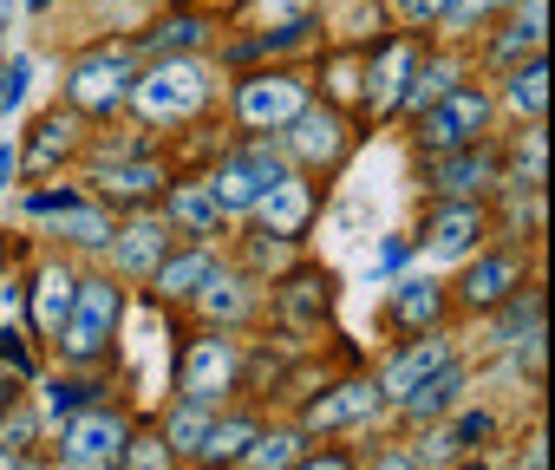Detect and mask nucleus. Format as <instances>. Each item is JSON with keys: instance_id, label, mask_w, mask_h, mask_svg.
Instances as JSON below:
<instances>
[{"instance_id": "09e8293b", "label": "nucleus", "mask_w": 555, "mask_h": 470, "mask_svg": "<svg viewBox=\"0 0 555 470\" xmlns=\"http://www.w3.org/2000/svg\"><path fill=\"white\" fill-rule=\"evenodd\" d=\"M27 8H34V14H47V8H53V0H27Z\"/></svg>"}, {"instance_id": "6ab92c4d", "label": "nucleus", "mask_w": 555, "mask_h": 470, "mask_svg": "<svg viewBox=\"0 0 555 470\" xmlns=\"http://www.w3.org/2000/svg\"><path fill=\"white\" fill-rule=\"evenodd\" d=\"M248 438H255V425H248V418H222V425H209V431H203V444H196V451H203L209 464H229V457H242V451H248Z\"/></svg>"}, {"instance_id": "cd10ccee", "label": "nucleus", "mask_w": 555, "mask_h": 470, "mask_svg": "<svg viewBox=\"0 0 555 470\" xmlns=\"http://www.w3.org/2000/svg\"><path fill=\"white\" fill-rule=\"evenodd\" d=\"M157 183H164V170H157V164H125V170H112V177H105V190H112V196H144V190H157Z\"/></svg>"}, {"instance_id": "58836bf2", "label": "nucleus", "mask_w": 555, "mask_h": 470, "mask_svg": "<svg viewBox=\"0 0 555 470\" xmlns=\"http://www.w3.org/2000/svg\"><path fill=\"white\" fill-rule=\"evenodd\" d=\"M399 14H405L412 27H425V21H438V14H444V0H399Z\"/></svg>"}, {"instance_id": "5701e85b", "label": "nucleus", "mask_w": 555, "mask_h": 470, "mask_svg": "<svg viewBox=\"0 0 555 470\" xmlns=\"http://www.w3.org/2000/svg\"><path fill=\"white\" fill-rule=\"evenodd\" d=\"M542 79H548V66H542V53H529V66L509 73V99H516L522 112H542V92H548Z\"/></svg>"}, {"instance_id": "f8f14e48", "label": "nucleus", "mask_w": 555, "mask_h": 470, "mask_svg": "<svg viewBox=\"0 0 555 470\" xmlns=\"http://www.w3.org/2000/svg\"><path fill=\"white\" fill-rule=\"evenodd\" d=\"M438 366H451V347H444V340H418V347H412L405 360H392V366H386V379H379V392H392V399H405V392H412V386H425V379H431Z\"/></svg>"}, {"instance_id": "4c0bfd02", "label": "nucleus", "mask_w": 555, "mask_h": 470, "mask_svg": "<svg viewBox=\"0 0 555 470\" xmlns=\"http://www.w3.org/2000/svg\"><path fill=\"white\" fill-rule=\"evenodd\" d=\"M203 301H209V314H222V321H229V314H242V295H235L229 282H209V295H203Z\"/></svg>"}, {"instance_id": "0eeeda50", "label": "nucleus", "mask_w": 555, "mask_h": 470, "mask_svg": "<svg viewBox=\"0 0 555 470\" xmlns=\"http://www.w3.org/2000/svg\"><path fill=\"white\" fill-rule=\"evenodd\" d=\"M235 105H242V118H248V125H288V118L308 105V92H301V79H268V73H261V79H248V86H242V99H235Z\"/></svg>"}, {"instance_id": "c9c22d12", "label": "nucleus", "mask_w": 555, "mask_h": 470, "mask_svg": "<svg viewBox=\"0 0 555 470\" xmlns=\"http://www.w3.org/2000/svg\"><path fill=\"white\" fill-rule=\"evenodd\" d=\"M522 327H529V334L542 327V301H535V295H529V301H516V308L503 314V340H522Z\"/></svg>"}, {"instance_id": "a18cd8bd", "label": "nucleus", "mask_w": 555, "mask_h": 470, "mask_svg": "<svg viewBox=\"0 0 555 470\" xmlns=\"http://www.w3.org/2000/svg\"><path fill=\"white\" fill-rule=\"evenodd\" d=\"M373 470H418V457H379Z\"/></svg>"}, {"instance_id": "393cba45", "label": "nucleus", "mask_w": 555, "mask_h": 470, "mask_svg": "<svg viewBox=\"0 0 555 470\" xmlns=\"http://www.w3.org/2000/svg\"><path fill=\"white\" fill-rule=\"evenodd\" d=\"M255 451H248V470H288L295 464V444L301 438H288V431H274V438H248Z\"/></svg>"}, {"instance_id": "423d86ee", "label": "nucleus", "mask_w": 555, "mask_h": 470, "mask_svg": "<svg viewBox=\"0 0 555 470\" xmlns=\"http://www.w3.org/2000/svg\"><path fill=\"white\" fill-rule=\"evenodd\" d=\"M274 177H288V170L274 164L268 151H242L235 164H222V177L209 183V196H216V209H248V203H255Z\"/></svg>"}, {"instance_id": "2f4dec72", "label": "nucleus", "mask_w": 555, "mask_h": 470, "mask_svg": "<svg viewBox=\"0 0 555 470\" xmlns=\"http://www.w3.org/2000/svg\"><path fill=\"white\" fill-rule=\"evenodd\" d=\"M203 431H209V418H203V405L190 399V405L170 418V444H177V451H196V444H203Z\"/></svg>"}, {"instance_id": "9d476101", "label": "nucleus", "mask_w": 555, "mask_h": 470, "mask_svg": "<svg viewBox=\"0 0 555 470\" xmlns=\"http://www.w3.org/2000/svg\"><path fill=\"white\" fill-rule=\"evenodd\" d=\"M412 66H418V47H412V40H392V47L379 53V66H373V86H366V105H373V112H392V105H405V86H412Z\"/></svg>"}, {"instance_id": "b1692460", "label": "nucleus", "mask_w": 555, "mask_h": 470, "mask_svg": "<svg viewBox=\"0 0 555 470\" xmlns=\"http://www.w3.org/2000/svg\"><path fill=\"white\" fill-rule=\"evenodd\" d=\"M196 282H209V256H183V262L157 269V295H190Z\"/></svg>"}, {"instance_id": "20e7f679", "label": "nucleus", "mask_w": 555, "mask_h": 470, "mask_svg": "<svg viewBox=\"0 0 555 470\" xmlns=\"http://www.w3.org/2000/svg\"><path fill=\"white\" fill-rule=\"evenodd\" d=\"M131 86H138L131 53H99V60H86V66L73 73V105H79V112H112V105L131 99Z\"/></svg>"}, {"instance_id": "473e14b6", "label": "nucleus", "mask_w": 555, "mask_h": 470, "mask_svg": "<svg viewBox=\"0 0 555 470\" xmlns=\"http://www.w3.org/2000/svg\"><path fill=\"white\" fill-rule=\"evenodd\" d=\"M477 438H490V418H483V412L457 418V425H451V431H444V438H438L431 451H438V457H451V451H464V444H477Z\"/></svg>"}, {"instance_id": "f3484780", "label": "nucleus", "mask_w": 555, "mask_h": 470, "mask_svg": "<svg viewBox=\"0 0 555 470\" xmlns=\"http://www.w3.org/2000/svg\"><path fill=\"white\" fill-rule=\"evenodd\" d=\"M457 386H464V373H457V366H438L425 386H412V392H405V412H412V418H438V412H451V405H457Z\"/></svg>"}, {"instance_id": "2eb2a0df", "label": "nucleus", "mask_w": 555, "mask_h": 470, "mask_svg": "<svg viewBox=\"0 0 555 470\" xmlns=\"http://www.w3.org/2000/svg\"><path fill=\"white\" fill-rule=\"evenodd\" d=\"M509 282H516V262H509V256H483V262L464 275V301H470V308H496V301L509 295Z\"/></svg>"}, {"instance_id": "9b49d317", "label": "nucleus", "mask_w": 555, "mask_h": 470, "mask_svg": "<svg viewBox=\"0 0 555 470\" xmlns=\"http://www.w3.org/2000/svg\"><path fill=\"white\" fill-rule=\"evenodd\" d=\"M229 373H235V353H229V340H196V353H190V366H183V399L209 405V399L229 386Z\"/></svg>"}, {"instance_id": "4468645a", "label": "nucleus", "mask_w": 555, "mask_h": 470, "mask_svg": "<svg viewBox=\"0 0 555 470\" xmlns=\"http://www.w3.org/2000/svg\"><path fill=\"white\" fill-rule=\"evenodd\" d=\"M73 288H79V282H73L66 269H47V275H40V288H34V327H40V334H60V327H66Z\"/></svg>"}, {"instance_id": "de8ad7c7", "label": "nucleus", "mask_w": 555, "mask_h": 470, "mask_svg": "<svg viewBox=\"0 0 555 470\" xmlns=\"http://www.w3.org/2000/svg\"><path fill=\"white\" fill-rule=\"evenodd\" d=\"M522 470H542V451H529V464H522Z\"/></svg>"}, {"instance_id": "49530a36", "label": "nucleus", "mask_w": 555, "mask_h": 470, "mask_svg": "<svg viewBox=\"0 0 555 470\" xmlns=\"http://www.w3.org/2000/svg\"><path fill=\"white\" fill-rule=\"evenodd\" d=\"M8 14H14V0H0V27H8Z\"/></svg>"}, {"instance_id": "4be33fe9", "label": "nucleus", "mask_w": 555, "mask_h": 470, "mask_svg": "<svg viewBox=\"0 0 555 470\" xmlns=\"http://www.w3.org/2000/svg\"><path fill=\"white\" fill-rule=\"evenodd\" d=\"M73 138H79V118H60V112H53V118L40 125V138H34V170H47L60 151H73Z\"/></svg>"}, {"instance_id": "f704fd0d", "label": "nucleus", "mask_w": 555, "mask_h": 470, "mask_svg": "<svg viewBox=\"0 0 555 470\" xmlns=\"http://www.w3.org/2000/svg\"><path fill=\"white\" fill-rule=\"evenodd\" d=\"M60 216H66V235H73V243H105V235H112L105 216H92V209H73V203H66Z\"/></svg>"}, {"instance_id": "e433bc0d", "label": "nucleus", "mask_w": 555, "mask_h": 470, "mask_svg": "<svg viewBox=\"0 0 555 470\" xmlns=\"http://www.w3.org/2000/svg\"><path fill=\"white\" fill-rule=\"evenodd\" d=\"M490 8H496V0H444V14H438V21H444V27H470V21L490 14Z\"/></svg>"}, {"instance_id": "c03bdc74", "label": "nucleus", "mask_w": 555, "mask_h": 470, "mask_svg": "<svg viewBox=\"0 0 555 470\" xmlns=\"http://www.w3.org/2000/svg\"><path fill=\"white\" fill-rule=\"evenodd\" d=\"M301 470H347V457H308Z\"/></svg>"}, {"instance_id": "412c9836", "label": "nucleus", "mask_w": 555, "mask_h": 470, "mask_svg": "<svg viewBox=\"0 0 555 470\" xmlns=\"http://www.w3.org/2000/svg\"><path fill=\"white\" fill-rule=\"evenodd\" d=\"M503 60H522V53H542V0H529V8L516 14V27L503 34V47H496Z\"/></svg>"}, {"instance_id": "c85d7f7f", "label": "nucleus", "mask_w": 555, "mask_h": 470, "mask_svg": "<svg viewBox=\"0 0 555 470\" xmlns=\"http://www.w3.org/2000/svg\"><path fill=\"white\" fill-rule=\"evenodd\" d=\"M170 209H177V222H190V229H216V196H209V190H177Z\"/></svg>"}, {"instance_id": "f257e3e1", "label": "nucleus", "mask_w": 555, "mask_h": 470, "mask_svg": "<svg viewBox=\"0 0 555 470\" xmlns=\"http://www.w3.org/2000/svg\"><path fill=\"white\" fill-rule=\"evenodd\" d=\"M131 99H138V112H144L151 125H164V118H190V112L209 99V79H203L196 60H164V66H151V73L131 86Z\"/></svg>"}, {"instance_id": "7c9ffc66", "label": "nucleus", "mask_w": 555, "mask_h": 470, "mask_svg": "<svg viewBox=\"0 0 555 470\" xmlns=\"http://www.w3.org/2000/svg\"><path fill=\"white\" fill-rule=\"evenodd\" d=\"M288 314L308 327V321H321L327 314V282H295V295H288Z\"/></svg>"}, {"instance_id": "ddd939ff", "label": "nucleus", "mask_w": 555, "mask_h": 470, "mask_svg": "<svg viewBox=\"0 0 555 470\" xmlns=\"http://www.w3.org/2000/svg\"><path fill=\"white\" fill-rule=\"evenodd\" d=\"M477 235H483V216L477 209H444L438 229H431V262H457L477 249Z\"/></svg>"}, {"instance_id": "dca6fc26", "label": "nucleus", "mask_w": 555, "mask_h": 470, "mask_svg": "<svg viewBox=\"0 0 555 470\" xmlns=\"http://www.w3.org/2000/svg\"><path fill=\"white\" fill-rule=\"evenodd\" d=\"M164 262V229L157 222H131L125 235H118V269L125 275H144V269H157Z\"/></svg>"}, {"instance_id": "7ed1b4c3", "label": "nucleus", "mask_w": 555, "mask_h": 470, "mask_svg": "<svg viewBox=\"0 0 555 470\" xmlns=\"http://www.w3.org/2000/svg\"><path fill=\"white\" fill-rule=\"evenodd\" d=\"M483 118H490V99L470 92V86H451V92L425 112V144H431V151H464V144H477Z\"/></svg>"}, {"instance_id": "bb28decb", "label": "nucleus", "mask_w": 555, "mask_h": 470, "mask_svg": "<svg viewBox=\"0 0 555 470\" xmlns=\"http://www.w3.org/2000/svg\"><path fill=\"white\" fill-rule=\"evenodd\" d=\"M203 34H209V21H196V14H183V21H170L151 47L157 53H190V47H203Z\"/></svg>"}, {"instance_id": "72a5a7b5", "label": "nucleus", "mask_w": 555, "mask_h": 470, "mask_svg": "<svg viewBox=\"0 0 555 470\" xmlns=\"http://www.w3.org/2000/svg\"><path fill=\"white\" fill-rule=\"evenodd\" d=\"M27 79H34V60H27V53H14V60H8V73H0V112H14V105L27 99Z\"/></svg>"}, {"instance_id": "f03ea898", "label": "nucleus", "mask_w": 555, "mask_h": 470, "mask_svg": "<svg viewBox=\"0 0 555 470\" xmlns=\"http://www.w3.org/2000/svg\"><path fill=\"white\" fill-rule=\"evenodd\" d=\"M112 327H118V288H112V282H79V288H73V314H66V327H60L66 353H73V360H92V353L112 340Z\"/></svg>"}, {"instance_id": "aec40b11", "label": "nucleus", "mask_w": 555, "mask_h": 470, "mask_svg": "<svg viewBox=\"0 0 555 470\" xmlns=\"http://www.w3.org/2000/svg\"><path fill=\"white\" fill-rule=\"evenodd\" d=\"M457 86V66L451 60H431V66H412V86H405V105H438L444 92Z\"/></svg>"}, {"instance_id": "a878e982", "label": "nucleus", "mask_w": 555, "mask_h": 470, "mask_svg": "<svg viewBox=\"0 0 555 470\" xmlns=\"http://www.w3.org/2000/svg\"><path fill=\"white\" fill-rule=\"evenodd\" d=\"M399 321H405V327L438 321V288H431V282H405V288H399Z\"/></svg>"}, {"instance_id": "ea45409f", "label": "nucleus", "mask_w": 555, "mask_h": 470, "mask_svg": "<svg viewBox=\"0 0 555 470\" xmlns=\"http://www.w3.org/2000/svg\"><path fill=\"white\" fill-rule=\"evenodd\" d=\"M79 392H86V386H73V379H53V386H47V405H53V412H73V405H79Z\"/></svg>"}, {"instance_id": "a211bd4d", "label": "nucleus", "mask_w": 555, "mask_h": 470, "mask_svg": "<svg viewBox=\"0 0 555 470\" xmlns=\"http://www.w3.org/2000/svg\"><path fill=\"white\" fill-rule=\"evenodd\" d=\"M373 405H379L373 386H340V392H327V399L308 405V425H347V418H366Z\"/></svg>"}, {"instance_id": "79ce46f5", "label": "nucleus", "mask_w": 555, "mask_h": 470, "mask_svg": "<svg viewBox=\"0 0 555 470\" xmlns=\"http://www.w3.org/2000/svg\"><path fill=\"white\" fill-rule=\"evenodd\" d=\"M14 308H21V288H14V282H0V321H14Z\"/></svg>"}, {"instance_id": "37998d69", "label": "nucleus", "mask_w": 555, "mask_h": 470, "mask_svg": "<svg viewBox=\"0 0 555 470\" xmlns=\"http://www.w3.org/2000/svg\"><path fill=\"white\" fill-rule=\"evenodd\" d=\"M138 470H164V451H151V444H144V451H138Z\"/></svg>"}, {"instance_id": "39448f33", "label": "nucleus", "mask_w": 555, "mask_h": 470, "mask_svg": "<svg viewBox=\"0 0 555 470\" xmlns=\"http://www.w3.org/2000/svg\"><path fill=\"white\" fill-rule=\"evenodd\" d=\"M125 457V425L112 412H86L66 431V470H112Z\"/></svg>"}, {"instance_id": "c756f323", "label": "nucleus", "mask_w": 555, "mask_h": 470, "mask_svg": "<svg viewBox=\"0 0 555 470\" xmlns=\"http://www.w3.org/2000/svg\"><path fill=\"white\" fill-rule=\"evenodd\" d=\"M438 177H444V190H483L490 183V157H451Z\"/></svg>"}, {"instance_id": "1a4fd4ad", "label": "nucleus", "mask_w": 555, "mask_h": 470, "mask_svg": "<svg viewBox=\"0 0 555 470\" xmlns=\"http://www.w3.org/2000/svg\"><path fill=\"white\" fill-rule=\"evenodd\" d=\"M255 209H261L268 235H295V229L308 222L314 196H308V183H301V177H274V183H268V190L255 196Z\"/></svg>"}, {"instance_id": "6e6552de", "label": "nucleus", "mask_w": 555, "mask_h": 470, "mask_svg": "<svg viewBox=\"0 0 555 470\" xmlns=\"http://www.w3.org/2000/svg\"><path fill=\"white\" fill-rule=\"evenodd\" d=\"M288 125H295V151H301L308 164H340V151H347V125H340L334 112H321V105H301Z\"/></svg>"}, {"instance_id": "a19ab883", "label": "nucleus", "mask_w": 555, "mask_h": 470, "mask_svg": "<svg viewBox=\"0 0 555 470\" xmlns=\"http://www.w3.org/2000/svg\"><path fill=\"white\" fill-rule=\"evenodd\" d=\"M14 170H21V157H14V144H0V190L14 183Z\"/></svg>"}]
</instances>
